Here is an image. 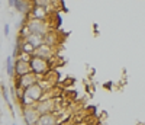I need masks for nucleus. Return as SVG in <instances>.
Listing matches in <instances>:
<instances>
[{
  "label": "nucleus",
  "instance_id": "obj_1",
  "mask_svg": "<svg viewBox=\"0 0 145 125\" xmlns=\"http://www.w3.org/2000/svg\"><path fill=\"white\" fill-rule=\"evenodd\" d=\"M45 95V90L42 89V86L39 83H35L29 87H26L25 90H23V96L20 99V105L22 106H28V105H35L36 102L42 99Z\"/></svg>",
  "mask_w": 145,
  "mask_h": 125
},
{
  "label": "nucleus",
  "instance_id": "obj_2",
  "mask_svg": "<svg viewBox=\"0 0 145 125\" xmlns=\"http://www.w3.org/2000/svg\"><path fill=\"white\" fill-rule=\"evenodd\" d=\"M31 70L36 74V76H44V74H46L48 71H50L52 68V63L50 60H45V58H41V57H36V55H32L31 57Z\"/></svg>",
  "mask_w": 145,
  "mask_h": 125
},
{
  "label": "nucleus",
  "instance_id": "obj_3",
  "mask_svg": "<svg viewBox=\"0 0 145 125\" xmlns=\"http://www.w3.org/2000/svg\"><path fill=\"white\" fill-rule=\"evenodd\" d=\"M25 23L28 25V28L31 32L39 34V35H45L46 32H50L52 28L48 20H41V19H33V18H28L25 16Z\"/></svg>",
  "mask_w": 145,
  "mask_h": 125
},
{
  "label": "nucleus",
  "instance_id": "obj_4",
  "mask_svg": "<svg viewBox=\"0 0 145 125\" xmlns=\"http://www.w3.org/2000/svg\"><path fill=\"white\" fill-rule=\"evenodd\" d=\"M57 101L58 99H54L51 96H44L42 99H39L33 106L35 109L39 112V115L42 114H48V112H55L58 109V105H57Z\"/></svg>",
  "mask_w": 145,
  "mask_h": 125
},
{
  "label": "nucleus",
  "instance_id": "obj_5",
  "mask_svg": "<svg viewBox=\"0 0 145 125\" xmlns=\"http://www.w3.org/2000/svg\"><path fill=\"white\" fill-rule=\"evenodd\" d=\"M13 80H15L13 86H18V87H20V89L25 90L26 87H29V86H32L35 83H38L39 76H36L33 71H29L26 74H23V76H20V77H13Z\"/></svg>",
  "mask_w": 145,
  "mask_h": 125
},
{
  "label": "nucleus",
  "instance_id": "obj_6",
  "mask_svg": "<svg viewBox=\"0 0 145 125\" xmlns=\"http://www.w3.org/2000/svg\"><path fill=\"white\" fill-rule=\"evenodd\" d=\"M22 116H23V121L26 122V125H36L39 118V112L35 109L33 105L22 106Z\"/></svg>",
  "mask_w": 145,
  "mask_h": 125
},
{
  "label": "nucleus",
  "instance_id": "obj_7",
  "mask_svg": "<svg viewBox=\"0 0 145 125\" xmlns=\"http://www.w3.org/2000/svg\"><path fill=\"white\" fill-rule=\"evenodd\" d=\"M32 55L41 57V58H45V60H50L52 63V58L55 55V47H51L48 44H42L38 48H35V51L32 53Z\"/></svg>",
  "mask_w": 145,
  "mask_h": 125
},
{
  "label": "nucleus",
  "instance_id": "obj_8",
  "mask_svg": "<svg viewBox=\"0 0 145 125\" xmlns=\"http://www.w3.org/2000/svg\"><path fill=\"white\" fill-rule=\"evenodd\" d=\"M29 71H32L29 61L15 58V61H13V77H20V76H23V74H26Z\"/></svg>",
  "mask_w": 145,
  "mask_h": 125
},
{
  "label": "nucleus",
  "instance_id": "obj_9",
  "mask_svg": "<svg viewBox=\"0 0 145 125\" xmlns=\"http://www.w3.org/2000/svg\"><path fill=\"white\" fill-rule=\"evenodd\" d=\"M26 16L28 18H33V19H41V20H50L51 10H48L45 7H39V6H33Z\"/></svg>",
  "mask_w": 145,
  "mask_h": 125
},
{
  "label": "nucleus",
  "instance_id": "obj_10",
  "mask_svg": "<svg viewBox=\"0 0 145 125\" xmlns=\"http://www.w3.org/2000/svg\"><path fill=\"white\" fill-rule=\"evenodd\" d=\"M36 125H58V115H57V112H48V114L39 115Z\"/></svg>",
  "mask_w": 145,
  "mask_h": 125
},
{
  "label": "nucleus",
  "instance_id": "obj_11",
  "mask_svg": "<svg viewBox=\"0 0 145 125\" xmlns=\"http://www.w3.org/2000/svg\"><path fill=\"white\" fill-rule=\"evenodd\" d=\"M13 7L19 12V13L26 16L31 12V9L33 7V2H32V0H15Z\"/></svg>",
  "mask_w": 145,
  "mask_h": 125
},
{
  "label": "nucleus",
  "instance_id": "obj_12",
  "mask_svg": "<svg viewBox=\"0 0 145 125\" xmlns=\"http://www.w3.org/2000/svg\"><path fill=\"white\" fill-rule=\"evenodd\" d=\"M25 41H28L29 44H32L35 48H38L39 45H42L44 44V35H39V34H35V32H31L26 38H25Z\"/></svg>",
  "mask_w": 145,
  "mask_h": 125
},
{
  "label": "nucleus",
  "instance_id": "obj_13",
  "mask_svg": "<svg viewBox=\"0 0 145 125\" xmlns=\"http://www.w3.org/2000/svg\"><path fill=\"white\" fill-rule=\"evenodd\" d=\"M44 44H48V45H51V47H55L58 44V34L51 29L50 32H46L44 35Z\"/></svg>",
  "mask_w": 145,
  "mask_h": 125
},
{
  "label": "nucleus",
  "instance_id": "obj_14",
  "mask_svg": "<svg viewBox=\"0 0 145 125\" xmlns=\"http://www.w3.org/2000/svg\"><path fill=\"white\" fill-rule=\"evenodd\" d=\"M33 2V6H39V7H45L48 10H51L55 9V3H57V0H32Z\"/></svg>",
  "mask_w": 145,
  "mask_h": 125
},
{
  "label": "nucleus",
  "instance_id": "obj_15",
  "mask_svg": "<svg viewBox=\"0 0 145 125\" xmlns=\"http://www.w3.org/2000/svg\"><path fill=\"white\" fill-rule=\"evenodd\" d=\"M6 73L10 79H13V61H12V57H6Z\"/></svg>",
  "mask_w": 145,
  "mask_h": 125
},
{
  "label": "nucleus",
  "instance_id": "obj_16",
  "mask_svg": "<svg viewBox=\"0 0 145 125\" xmlns=\"http://www.w3.org/2000/svg\"><path fill=\"white\" fill-rule=\"evenodd\" d=\"M0 92H2V96L6 101V103L9 105V108L12 109V105H10V101H9V92H7V87H6L5 83H0Z\"/></svg>",
  "mask_w": 145,
  "mask_h": 125
},
{
  "label": "nucleus",
  "instance_id": "obj_17",
  "mask_svg": "<svg viewBox=\"0 0 145 125\" xmlns=\"http://www.w3.org/2000/svg\"><path fill=\"white\" fill-rule=\"evenodd\" d=\"M31 54H28V53H23V51H20L19 53V55L16 57V58H20V60H25V61H31Z\"/></svg>",
  "mask_w": 145,
  "mask_h": 125
},
{
  "label": "nucleus",
  "instance_id": "obj_18",
  "mask_svg": "<svg viewBox=\"0 0 145 125\" xmlns=\"http://www.w3.org/2000/svg\"><path fill=\"white\" fill-rule=\"evenodd\" d=\"M9 34H10V25H9V23H5V26H3V35L7 38Z\"/></svg>",
  "mask_w": 145,
  "mask_h": 125
},
{
  "label": "nucleus",
  "instance_id": "obj_19",
  "mask_svg": "<svg viewBox=\"0 0 145 125\" xmlns=\"http://www.w3.org/2000/svg\"><path fill=\"white\" fill-rule=\"evenodd\" d=\"M7 3H9V6H10V7H13V3H15V0H7Z\"/></svg>",
  "mask_w": 145,
  "mask_h": 125
}]
</instances>
